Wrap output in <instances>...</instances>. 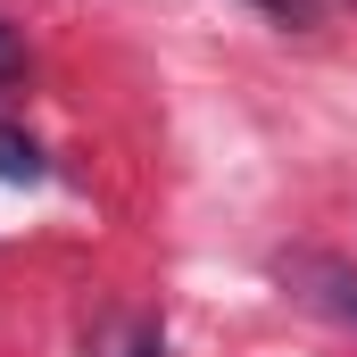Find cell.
<instances>
[{
  "mask_svg": "<svg viewBox=\"0 0 357 357\" xmlns=\"http://www.w3.org/2000/svg\"><path fill=\"white\" fill-rule=\"evenodd\" d=\"M299 282H307V299L324 307V316H341V324H357V274L349 266H333V258H299Z\"/></svg>",
  "mask_w": 357,
  "mask_h": 357,
  "instance_id": "obj_1",
  "label": "cell"
},
{
  "mask_svg": "<svg viewBox=\"0 0 357 357\" xmlns=\"http://www.w3.org/2000/svg\"><path fill=\"white\" fill-rule=\"evenodd\" d=\"M42 175H50L42 142H33V133H17V125H0V183H42Z\"/></svg>",
  "mask_w": 357,
  "mask_h": 357,
  "instance_id": "obj_2",
  "label": "cell"
},
{
  "mask_svg": "<svg viewBox=\"0 0 357 357\" xmlns=\"http://www.w3.org/2000/svg\"><path fill=\"white\" fill-rule=\"evenodd\" d=\"M258 8H266V17H282V25H307V17H316L307 0H258Z\"/></svg>",
  "mask_w": 357,
  "mask_h": 357,
  "instance_id": "obj_3",
  "label": "cell"
},
{
  "mask_svg": "<svg viewBox=\"0 0 357 357\" xmlns=\"http://www.w3.org/2000/svg\"><path fill=\"white\" fill-rule=\"evenodd\" d=\"M17 67H25V50H17V33H8V25H0V84H8V75H17Z\"/></svg>",
  "mask_w": 357,
  "mask_h": 357,
  "instance_id": "obj_4",
  "label": "cell"
},
{
  "mask_svg": "<svg viewBox=\"0 0 357 357\" xmlns=\"http://www.w3.org/2000/svg\"><path fill=\"white\" fill-rule=\"evenodd\" d=\"M133 357H167V333L150 324V333H133Z\"/></svg>",
  "mask_w": 357,
  "mask_h": 357,
  "instance_id": "obj_5",
  "label": "cell"
}]
</instances>
